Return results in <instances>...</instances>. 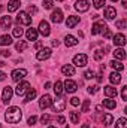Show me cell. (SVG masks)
<instances>
[{"instance_id": "1", "label": "cell", "mask_w": 127, "mask_h": 128, "mask_svg": "<svg viewBox=\"0 0 127 128\" xmlns=\"http://www.w3.org/2000/svg\"><path fill=\"white\" fill-rule=\"evenodd\" d=\"M5 118H6V121H8L9 124H18V122L21 121V118H23L21 109H20V107H15V106L8 107V110H6V113H5Z\"/></svg>"}, {"instance_id": "2", "label": "cell", "mask_w": 127, "mask_h": 128, "mask_svg": "<svg viewBox=\"0 0 127 128\" xmlns=\"http://www.w3.org/2000/svg\"><path fill=\"white\" fill-rule=\"evenodd\" d=\"M29 88H30V84L26 82V80H23V82H18V85H17V88H15V92H17L18 97H21L29 91Z\"/></svg>"}, {"instance_id": "3", "label": "cell", "mask_w": 127, "mask_h": 128, "mask_svg": "<svg viewBox=\"0 0 127 128\" xmlns=\"http://www.w3.org/2000/svg\"><path fill=\"white\" fill-rule=\"evenodd\" d=\"M17 22L23 24V26H30L32 24V16H29L27 12H20L17 16Z\"/></svg>"}, {"instance_id": "4", "label": "cell", "mask_w": 127, "mask_h": 128, "mask_svg": "<svg viewBox=\"0 0 127 128\" xmlns=\"http://www.w3.org/2000/svg\"><path fill=\"white\" fill-rule=\"evenodd\" d=\"M87 61H88V57H87L85 54H78V55L73 57V64L78 66V67H84V66H87Z\"/></svg>"}, {"instance_id": "5", "label": "cell", "mask_w": 127, "mask_h": 128, "mask_svg": "<svg viewBox=\"0 0 127 128\" xmlns=\"http://www.w3.org/2000/svg\"><path fill=\"white\" fill-rule=\"evenodd\" d=\"M26 76H27V70L26 68H18V70H14L12 72V80L14 82H20Z\"/></svg>"}, {"instance_id": "6", "label": "cell", "mask_w": 127, "mask_h": 128, "mask_svg": "<svg viewBox=\"0 0 127 128\" xmlns=\"http://www.w3.org/2000/svg\"><path fill=\"white\" fill-rule=\"evenodd\" d=\"M51 54H52V51H51L49 48H42V49L36 54V58H37L39 61H43V60H48V58L51 57Z\"/></svg>"}, {"instance_id": "7", "label": "cell", "mask_w": 127, "mask_h": 128, "mask_svg": "<svg viewBox=\"0 0 127 128\" xmlns=\"http://www.w3.org/2000/svg\"><path fill=\"white\" fill-rule=\"evenodd\" d=\"M12 94H14V90L11 86H5L3 88V92H2V101L5 104H8L11 101V98H12Z\"/></svg>"}, {"instance_id": "8", "label": "cell", "mask_w": 127, "mask_h": 128, "mask_svg": "<svg viewBox=\"0 0 127 128\" xmlns=\"http://www.w3.org/2000/svg\"><path fill=\"white\" fill-rule=\"evenodd\" d=\"M108 28V26L103 22V21H99V22H96L93 24V27H91V34H99V33H103L105 30Z\"/></svg>"}, {"instance_id": "9", "label": "cell", "mask_w": 127, "mask_h": 128, "mask_svg": "<svg viewBox=\"0 0 127 128\" xmlns=\"http://www.w3.org/2000/svg\"><path fill=\"white\" fill-rule=\"evenodd\" d=\"M52 104V98L51 96H48V94H45V96L40 97V100H39V107L43 110V109H46V107H49Z\"/></svg>"}, {"instance_id": "10", "label": "cell", "mask_w": 127, "mask_h": 128, "mask_svg": "<svg viewBox=\"0 0 127 128\" xmlns=\"http://www.w3.org/2000/svg\"><path fill=\"white\" fill-rule=\"evenodd\" d=\"M88 8H90L88 0H76V2H75V9L79 10V12H87Z\"/></svg>"}, {"instance_id": "11", "label": "cell", "mask_w": 127, "mask_h": 128, "mask_svg": "<svg viewBox=\"0 0 127 128\" xmlns=\"http://www.w3.org/2000/svg\"><path fill=\"white\" fill-rule=\"evenodd\" d=\"M39 33H40L42 36H49L51 30H49V24H48L46 21H40V22H39Z\"/></svg>"}, {"instance_id": "12", "label": "cell", "mask_w": 127, "mask_h": 128, "mask_svg": "<svg viewBox=\"0 0 127 128\" xmlns=\"http://www.w3.org/2000/svg\"><path fill=\"white\" fill-rule=\"evenodd\" d=\"M117 16V9L112 6H106L105 8V18L106 20H114Z\"/></svg>"}, {"instance_id": "13", "label": "cell", "mask_w": 127, "mask_h": 128, "mask_svg": "<svg viewBox=\"0 0 127 128\" xmlns=\"http://www.w3.org/2000/svg\"><path fill=\"white\" fill-rule=\"evenodd\" d=\"M51 21L55 22V24L61 22V21H63V12H61L60 9H55V10L51 14Z\"/></svg>"}, {"instance_id": "14", "label": "cell", "mask_w": 127, "mask_h": 128, "mask_svg": "<svg viewBox=\"0 0 127 128\" xmlns=\"http://www.w3.org/2000/svg\"><path fill=\"white\" fill-rule=\"evenodd\" d=\"M64 90H66V92L72 94V92H75V91L78 90V85H76V82H73V80H66V82H64Z\"/></svg>"}, {"instance_id": "15", "label": "cell", "mask_w": 127, "mask_h": 128, "mask_svg": "<svg viewBox=\"0 0 127 128\" xmlns=\"http://www.w3.org/2000/svg\"><path fill=\"white\" fill-rule=\"evenodd\" d=\"M114 45H115V46H124V45H126V36L121 34V33L115 34V36H114Z\"/></svg>"}, {"instance_id": "16", "label": "cell", "mask_w": 127, "mask_h": 128, "mask_svg": "<svg viewBox=\"0 0 127 128\" xmlns=\"http://www.w3.org/2000/svg\"><path fill=\"white\" fill-rule=\"evenodd\" d=\"M64 107H66V101H64L63 98H58V100H55V103L52 106V110L54 112H63Z\"/></svg>"}, {"instance_id": "17", "label": "cell", "mask_w": 127, "mask_h": 128, "mask_svg": "<svg viewBox=\"0 0 127 128\" xmlns=\"http://www.w3.org/2000/svg\"><path fill=\"white\" fill-rule=\"evenodd\" d=\"M78 22H79V16L72 15V16H69V18H67V21H66V27H67V28H73Z\"/></svg>"}, {"instance_id": "18", "label": "cell", "mask_w": 127, "mask_h": 128, "mask_svg": "<svg viewBox=\"0 0 127 128\" xmlns=\"http://www.w3.org/2000/svg\"><path fill=\"white\" fill-rule=\"evenodd\" d=\"M61 73L66 74V76H73L75 74V68H73V66H70V64H66L61 67Z\"/></svg>"}, {"instance_id": "19", "label": "cell", "mask_w": 127, "mask_h": 128, "mask_svg": "<svg viewBox=\"0 0 127 128\" xmlns=\"http://www.w3.org/2000/svg\"><path fill=\"white\" fill-rule=\"evenodd\" d=\"M9 45H12V37L9 34L0 36V46H9Z\"/></svg>"}, {"instance_id": "20", "label": "cell", "mask_w": 127, "mask_h": 128, "mask_svg": "<svg viewBox=\"0 0 127 128\" xmlns=\"http://www.w3.org/2000/svg\"><path fill=\"white\" fill-rule=\"evenodd\" d=\"M20 4H21L20 0H11V2L8 3V10H9V12H15V10L20 8Z\"/></svg>"}, {"instance_id": "21", "label": "cell", "mask_w": 127, "mask_h": 128, "mask_svg": "<svg viewBox=\"0 0 127 128\" xmlns=\"http://www.w3.org/2000/svg\"><path fill=\"white\" fill-rule=\"evenodd\" d=\"M11 24H12L11 16H2V18H0V26H2V28H9Z\"/></svg>"}, {"instance_id": "22", "label": "cell", "mask_w": 127, "mask_h": 128, "mask_svg": "<svg viewBox=\"0 0 127 128\" xmlns=\"http://www.w3.org/2000/svg\"><path fill=\"white\" fill-rule=\"evenodd\" d=\"M26 37H27V40H36L37 39V30L36 28H29L27 33H26Z\"/></svg>"}, {"instance_id": "23", "label": "cell", "mask_w": 127, "mask_h": 128, "mask_svg": "<svg viewBox=\"0 0 127 128\" xmlns=\"http://www.w3.org/2000/svg\"><path fill=\"white\" fill-rule=\"evenodd\" d=\"M114 57H115L117 60H124V58H126V51H124L123 48H118V49L114 51Z\"/></svg>"}, {"instance_id": "24", "label": "cell", "mask_w": 127, "mask_h": 128, "mask_svg": "<svg viewBox=\"0 0 127 128\" xmlns=\"http://www.w3.org/2000/svg\"><path fill=\"white\" fill-rule=\"evenodd\" d=\"M109 80H111L112 84H115V85H117V84H120V82H121V74H120V73H117V72H114V73H111V74H109Z\"/></svg>"}, {"instance_id": "25", "label": "cell", "mask_w": 127, "mask_h": 128, "mask_svg": "<svg viewBox=\"0 0 127 128\" xmlns=\"http://www.w3.org/2000/svg\"><path fill=\"white\" fill-rule=\"evenodd\" d=\"M64 43H66V46H75V45H78V40L73 36H66L64 37Z\"/></svg>"}, {"instance_id": "26", "label": "cell", "mask_w": 127, "mask_h": 128, "mask_svg": "<svg viewBox=\"0 0 127 128\" xmlns=\"http://www.w3.org/2000/svg\"><path fill=\"white\" fill-rule=\"evenodd\" d=\"M54 91H55V96H58V97L63 94V82H61V80H57V82H55Z\"/></svg>"}, {"instance_id": "27", "label": "cell", "mask_w": 127, "mask_h": 128, "mask_svg": "<svg viewBox=\"0 0 127 128\" xmlns=\"http://www.w3.org/2000/svg\"><path fill=\"white\" fill-rule=\"evenodd\" d=\"M103 106H105L106 109H115V107H117V103H115V100L106 98V100H103Z\"/></svg>"}, {"instance_id": "28", "label": "cell", "mask_w": 127, "mask_h": 128, "mask_svg": "<svg viewBox=\"0 0 127 128\" xmlns=\"http://www.w3.org/2000/svg\"><path fill=\"white\" fill-rule=\"evenodd\" d=\"M105 94L108 97H117V88H114V86H105Z\"/></svg>"}, {"instance_id": "29", "label": "cell", "mask_w": 127, "mask_h": 128, "mask_svg": "<svg viewBox=\"0 0 127 128\" xmlns=\"http://www.w3.org/2000/svg\"><path fill=\"white\" fill-rule=\"evenodd\" d=\"M36 97V90H32V88H29V91H27V96H26V103H29V101H32L33 98Z\"/></svg>"}, {"instance_id": "30", "label": "cell", "mask_w": 127, "mask_h": 128, "mask_svg": "<svg viewBox=\"0 0 127 128\" xmlns=\"http://www.w3.org/2000/svg\"><path fill=\"white\" fill-rule=\"evenodd\" d=\"M109 64H111V67H112V68H115V70H118V72H121V70L124 68V66H123V64L120 63V61H115V60H112Z\"/></svg>"}, {"instance_id": "31", "label": "cell", "mask_w": 127, "mask_h": 128, "mask_svg": "<svg viewBox=\"0 0 127 128\" xmlns=\"http://www.w3.org/2000/svg\"><path fill=\"white\" fill-rule=\"evenodd\" d=\"M115 128H127V119L126 118H120L115 124Z\"/></svg>"}, {"instance_id": "32", "label": "cell", "mask_w": 127, "mask_h": 128, "mask_svg": "<svg viewBox=\"0 0 127 128\" xmlns=\"http://www.w3.org/2000/svg\"><path fill=\"white\" fill-rule=\"evenodd\" d=\"M103 57H105V52H103V49H97L94 52V60L96 61H100V60H103Z\"/></svg>"}, {"instance_id": "33", "label": "cell", "mask_w": 127, "mask_h": 128, "mask_svg": "<svg viewBox=\"0 0 127 128\" xmlns=\"http://www.w3.org/2000/svg\"><path fill=\"white\" fill-rule=\"evenodd\" d=\"M15 49H17V51H20V52H21V51H26V49H27V43L21 40V42H18V43L15 45Z\"/></svg>"}, {"instance_id": "34", "label": "cell", "mask_w": 127, "mask_h": 128, "mask_svg": "<svg viewBox=\"0 0 127 128\" xmlns=\"http://www.w3.org/2000/svg\"><path fill=\"white\" fill-rule=\"evenodd\" d=\"M112 121H114V118H112L111 113H106V115L103 116V124H105V125H111Z\"/></svg>"}, {"instance_id": "35", "label": "cell", "mask_w": 127, "mask_h": 128, "mask_svg": "<svg viewBox=\"0 0 127 128\" xmlns=\"http://www.w3.org/2000/svg\"><path fill=\"white\" fill-rule=\"evenodd\" d=\"M70 121H72V124H78L79 122V115L76 112H70Z\"/></svg>"}, {"instance_id": "36", "label": "cell", "mask_w": 127, "mask_h": 128, "mask_svg": "<svg viewBox=\"0 0 127 128\" xmlns=\"http://www.w3.org/2000/svg\"><path fill=\"white\" fill-rule=\"evenodd\" d=\"M42 4H43V8H45V9H52L54 2H52V0H43V2H42Z\"/></svg>"}, {"instance_id": "37", "label": "cell", "mask_w": 127, "mask_h": 128, "mask_svg": "<svg viewBox=\"0 0 127 128\" xmlns=\"http://www.w3.org/2000/svg\"><path fill=\"white\" fill-rule=\"evenodd\" d=\"M115 26H117V28H126L127 20H120V21H117V22H115Z\"/></svg>"}, {"instance_id": "38", "label": "cell", "mask_w": 127, "mask_h": 128, "mask_svg": "<svg viewBox=\"0 0 127 128\" xmlns=\"http://www.w3.org/2000/svg\"><path fill=\"white\" fill-rule=\"evenodd\" d=\"M93 4H94L96 9H100L105 6V0H93Z\"/></svg>"}, {"instance_id": "39", "label": "cell", "mask_w": 127, "mask_h": 128, "mask_svg": "<svg viewBox=\"0 0 127 128\" xmlns=\"http://www.w3.org/2000/svg\"><path fill=\"white\" fill-rule=\"evenodd\" d=\"M94 76H96V74H94V72H93V70H87V72L84 73V78H85V79H93Z\"/></svg>"}, {"instance_id": "40", "label": "cell", "mask_w": 127, "mask_h": 128, "mask_svg": "<svg viewBox=\"0 0 127 128\" xmlns=\"http://www.w3.org/2000/svg\"><path fill=\"white\" fill-rule=\"evenodd\" d=\"M14 36H15V37H21V36H23V28H20V27L14 28Z\"/></svg>"}, {"instance_id": "41", "label": "cell", "mask_w": 127, "mask_h": 128, "mask_svg": "<svg viewBox=\"0 0 127 128\" xmlns=\"http://www.w3.org/2000/svg\"><path fill=\"white\" fill-rule=\"evenodd\" d=\"M88 92H90V94H96V92H99V85L88 86Z\"/></svg>"}, {"instance_id": "42", "label": "cell", "mask_w": 127, "mask_h": 128, "mask_svg": "<svg viewBox=\"0 0 127 128\" xmlns=\"http://www.w3.org/2000/svg\"><path fill=\"white\" fill-rule=\"evenodd\" d=\"M40 121H42V124H48V122L51 121V116H49V115H42Z\"/></svg>"}, {"instance_id": "43", "label": "cell", "mask_w": 127, "mask_h": 128, "mask_svg": "<svg viewBox=\"0 0 127 128\" xmlns=\"http://www.w3.org/2000/svg\"><path fill=\"white\" fill-rule=\"evenodd\" d=\"M88 109H90V101L85 100L84 104H82V112H88Z\"/></svg>"}, {"instance_id": "44", "label": "cell", "mask_w": 127, "mask_h": 128, "mask_svg": "<svg viewBox=\"0 0 127 128\" xmlns=\"http://www.w3.org/2000/svg\"><path fill=\"white\" fill-rule=\"evenodd\" d=\"M121 98L124 101L127 100V86H123V90H121Z\"/></svg>"}, {"instance_id": "45", "label": "cell", "mask_w": 127, "mask_h": 128, "mask_svg": "<svg viewBox=\"0 0 127 128\" xmlns=\"http://www.w3.org/2000/svg\"><path fill=\"white\" fill-rule=\"evenodd\" d=\"M36 12H37V9H36V6H29V9H27V14H32V15H34V14H36Z\"/></svg>"}, {"instance_id": "46", "label": "cell", "mask_w": 127, "mask_h": 128, "mask_svg": "<svg viewBox=\"0 0 127 128\" xmlns=\"http://www.w3.org/2000/svg\"><path fill=\"white\" fill-rule=\"evenodd\" d=\"M70 104H72V106H78V104H79V98H78V97L70 98Z\"/></svg>"}, {"instance_id": "47", "label": "cell", "mask_w": 127, "mask_h": 128, "mask_svg": "<svg viewBox=\"0 0 127 128\" xmlns=\"http://www.w3.org/2000/svg\"><path fill=\"white\" fill-rule=\"evenodd\" d=\"M103 36H105L106 39H111V37H112V33H111V30H109V28H106V30L103 32Z\"/></svg>"}, {"instance_id": "48", "label": "cell", "mask_w": 127, "mask_h": 128, "mask_svg": "<svg viewBox=\"0 0 127 128\" xmlns=\"http://www.w3.org/2000/svg\"><path fill=\"white\" fill-rule=\"evenodd\" d=\"M36 121H37V118H36V116H30V118H29V125H34V124H36Z\"/></svg>"}, {"instance_id": "49", "label": "cell", "mask_w": 127, "mask_h": 128, "mask_svg": "<svg viewBox=\"0 0 127 128\" xmlns=\"http://www.w3.org/2000/svg\"><path fill=\"white\" fill-rule=\"evenodd\" d=\"M0 55H3V57H9L11 52H9V51H3V49H0Z\"/></svg>"}, {"instance_id": "50", "label": "cell", "mask_w": 127, "mask_h": 128, "mask_svg": "<svg viewBox=\"0 0 127 128\" xmlns=\"http://www.w3.org/2000/svg\"><path fill=\"white\" fill-rule=\"evenodd\" d=\"M57 122H58V124H64V122H66V118H64V116H58V118H57Z\"/></svg>"}, {"instance_id": "51", "label": "cell", "mask_w": 127, "mask_h": 128, "mask_svg": "<svg viewBox=\"0 0 127 128\" xmlns=\"http://www.w3.org/2000/svg\"><path fill=\"white\" fill-rule=\"evenodd\" d=\"M5 79H6V73L0 72V80H5Z\"/></svg>"}, {"instance_id": "52", "label": "cell", "mask_w": 127, "mask_h": 128, "mask_svg": "<svg viewBox=\"0 0 127 128\" xmlns=\"http://www.w3.org/2000/svg\"><path fill=\"white\" fill-rule=\"evenodd\" d=\"M103 80V74L100 73V74H97V82H102Z\"/></svg>"}, {"instance_id": "53", "label": "cell", "mask_w": 127, "mask_h": 128, "mask_svg": "<svg viewBox=\"0 0 127 128\" xmlns=\"http://www.w3.org/2000/svg\"><path fill=\"white\" fill-rule=\"evenodd\" d=\"M51 43H52V46H58V43H60V42H58V40H52Z\"/></svg>"}, {"instance_id": "54", "label": "cell", "mask_w": 127, "mask_h": 128, "mask_svg": "<svg viewBox=\"0 0 127 128\" xmlns=\"http://www.w3.org/2000/svg\"><path fill=\"white\" fill-rule=\"evenodd\" d=\"M40 46H42V42H37V43H36V45H34V48H36V49H39V48H40Z\"/></svg>"}, {"instance_id": "55", "label": "cell", "mask_w": 127, "mask_h": 128, "mask_svg": "<svg viewBox=\"0 0 127 128\" xmlns=\"http://www.w3.org/2000/svg\"><path fill=\"white\" fill-rule=\"evenodd\" d=\"M49 88H51V84H49V82H46V84H45V90H49Z\"/></svg>"}, {"instance_id": "56", "label": "cell", "mask_w": 127, "mask_h": 128, "mask_svg": "<svg viewBox=\"0 0 127 128\" xmlns=\"http://www.w3.org/2000/svg\"><path fill=\"white\" fill-rule=\"evenodd\" d=\"M121 4H123L124 8H127V0H121Z\"/></svg>"}, {"instance_id": "57", "label": "cell", "mask_w": 127, "mask_h": 128, "mask_svg": "<svg viewBox=\"0 0 127 128\" xmlns=\"http://www.w3.org/2000/svg\"><path fill=\"white\" fill-rule=\"evenodd\" d=\"M3 66H6V64H5V61H0V67H3Z\"/></svg>"}, {"instance_id": "58", "label": "cell", "mask_w": 127, "mask_h": 128, "mask_svg": "<svg viewBox=\"0 0 127 128\" xmlns=\"http://www.w3.org/2000/svg\"><path fill=\"white\" fill-rule=\"evenodd\" d=\"M82 128H90V127H88L87 124H84V125H82Z\"/></svg>"}, {"instance_id": "59", "label": "cell", "mask_w": 127, "mask_h": 128, "mask_svg": "<svg viewBox=\"0 0 127 128\" xmlns=\"http://www.w3.org/2000/svg\"><path fill=\"white\" fill-rule=\"evenodd\" d=\"M111 2H114V3H115V2H118V0H111Z\"/></svg>"}, {"instance_id": "60", "label": "cell", "mask_w": 127, "mask_h": 128, "mask_svg": "<svg viewBox=\"0 0 127 128\" xmlns=\"http://www.w3.org/2000/svg\"><path fill=\"white\" fill-rule=\"evenodd\" d=\"M2 9H3V6H0V10H2Z\"/></svg>"}, {"instance_id": "61", "label": "cell", "mask_w": 127, "mask_h": 128, "mask_svg": "<svg viewBox=\"0 0 127 128\" xmlns=\"http://www.w3.org/2000/svg\"><path fill=\"white\" fill-rule=\"evenodd\" d=\"M48 128H55V127H48Z\"/></svg>"}, {"instance_id": "62", "label": "cell", "mask_w": 127, "mask_h": 128, "mask_svg": "<svg viewBox=\"0 0 127 128\" xmlns=\"http://www.w3.org/2000/svg\"><path fill=\"white\" fill-rule=\"evenodd\" d=\"M57 2H63V0H57Z\"/></svg>"}]
</instances>
